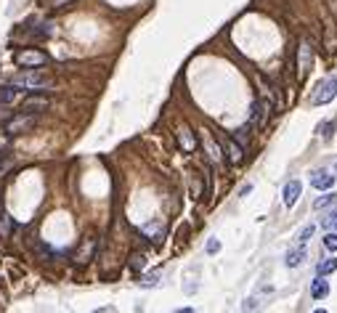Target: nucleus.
Instances as JSON below:
<instances>
[{"instance_id":"obj_29","label":"nucleus","mask_w":337,"mask_h":313,"mask_svg":"<svg viewBox=\"0 0 337 313\" xmlns=\"http://www.w3.org/2000/svg\"><path fill=\"white\" fill-rule=\"evenodd\" d=\"M173 313H194L191 308H181V310H173Z\"/></svg>"},{"instance_id":"obj_15","label":"nucleus","mask_w":337,"mask_h":313,"mask_svg":"<svg viewBox=\"0 0 337 313\" xmlns=\"http://www.w3.org/2000/svg\"><path fill=\"white\" fill-rule=\"evenodd\" d=\"M334 45H337V32H334V24L327 27V32H324V48L327 53H334Z\"/></svg>"},{"instance_id":"obj_11","label":"nucleus","mask_w":337,"mask_h":313,"mask_svg":"<svg viewBox=\"0 0 337 313\" xmlns=\"http://www.w3.org/2000/svg\"><path fill=\"white\" fill-rule=\"evenodd\" d=\"M303 260H305V244H298L295 249H289L287 252V265L289 268H298Z\"/></svg>"},{"instance_id":"obj_13","label":"nucleus","mask_w":337,"mask_h":313,"mask_svg":"<svg viewBox=\"0 0 337 313\" xmlns=\"http://www.w3.org/2000/svg\"><path fill=\"white\" fill-rule=\"evenodd\" d=\"M250 130H252V125H250V122H247V125H242L239 130H234V141H236L242 149H244V144L250 141Z\"/></svg>"},{"instance_id":"obj_17","label":"nucleus","mask_w":337,"mask_h":313,"mask_svg":"<svg viewBox=\"0 0 337 313\" xmlns=\"http://www.w3.org/2000/svg\"><path fill=\"white\" fill-rule=\"evenodd\" d=\"M11 228H13V223H11L8 212H6V210H0V233H3V237H8Z\"/></svg>"},{"instance_id":"obj_14","label":"nucleus","mask_w":337,"mask_h":313,"mask_svg":"<svg viewBox=\"0 0 337 313\" xmlns=\"http://www.w3.org/2000/svg\"><path fill=\"white\" fill-rule=\"evenodd\" d=\"M226 146H228V160H231V162H239V160H242V151H244V149H242V146L236 144L234 138H228V141H226Z\"/></svg>"},{"instance_id":"obj_2","label":"nucleus","mask_w":337,"mask_h":313,"mask_svg":"<svg viewBox=\"0 0 337 313\" xmlns=\"http://www.w3.org/2000/svg\"><path fill=\"white\" fill-rule=\"evenodd\" d=\"M337 99V74H329V77H324L319 85H316V90L311 93V104L313 106H324V104H329V101H334Z\"/></svg>"},{"instance_id":"obj_26","label":"nucleus","mask_w":337,"mask_h":313,"mask_svg":"<svg viewBox=\"0 0 337 313\" xmlns=\"http://www.w3.org/2000/svg\"><path fill=\"white\" fill-rule=\"evenodd\" d=\"M221 249V242L215 239V237H210V242H207V255H215Z\"/></svg>"},{"instance_id":"obj_1","label":"nucleus","mask_w":337,"mask_h":313,"mask_svg":"<svg viewBox=\"0 0 337 313\" xmlns=\"http://www.w3.org/2000/svg\"><path fill=\"white\" fill-rule=\"evenodd\" d=\"M11 85H16V88H29V90H43V88H51L53 80H51V77L45 74V72H40V69H27V72H22V74L13 77Z\"/></svg>"},{"instance_id":"obj_5","label":"nucleus","mask_w":337,"mask_h":313,"mask_svg":"<svg viewBox=\"0 0 337 313\" xmlns=\"http://www.w3.org/2000/svg\"><path fill=\"white\" fill-rule=\"evenodd\" d=\"M35 125V114H19V117H13V120H8L6 125H3V130L6 133H24V130H29Z\"/></svg>"},{"instance_id":"obj_22","label":"nucleus","mask_w":337,"mask_h":313,"mask_svg":"<svg viewBox=\"0 0 337 313\" xmlns=\"http://www.w3.org/2000/svg\"><path fill=\"white\" fill-rule=\"evenodd\" d=\"M260 297H250V300H244V313H257L260 310Z\"/></svg>"},{"instance_id":"obj_20","label":"nucleus","mask_w":337,"mask_h":313,"mask_svg":"<svg viewBox=\"0 0 337 313\" xmlns=\"http://www.w3.org/2000/svg\"><path fill=\"white\" fill-rule=\"evenodd\" d=\"M319 133H321V138H324V141H329V138L334 135V120L321 122V125H319Z\"/></svg>"},{"instance_id":"obj_27","label":"nucleus","mask_w":337,"mask_h":313,"mask_svg":"<svg viewBox=\"0 0 337 313\" xmlns=\"http://www.w3.org/2000/svg\"><path fill=\"white\" fill-rule=\"evenodd\" d=\"M45 6H51V8H58V6H67V3H72V0H43Z\"/></svg>"},{"instance_id":"obj_9","label":"nucleus","mask_w":337,"mask_h":313,"mask_svg":"<svg viewBox=\"0 0 337 313\" xmlns=\"http://www.w3.org/2000/svg\"><path fill=\"white\" fill-rule=\"evenodd\" d=\"M327 295H329V281L324 276L313 279V284H311V297L313 300H321V297H327Z\"/></svg>"},{"instance_id":"obj_30","label":"nucleus","mask_w":337,"mask_h":313,"mask_svg":"<svg viewBox=\"0 0 337 313\" xmlns=\"http://www.w3.org/2000/svg\"><path fill=\"white\" fill-rule=\"evenodd\" d=\"M313 313H327V310H324V308H319V310H313Z\"/></svg>"},{"instance_id":"obj_7","label":"nucleus","mask_w":337,"mask_h":313,"mask_svg":"<svg viewBox=\"0 0 337 313\" xmlns=\"http://www.w3.org/2000/svg\"><path fill=\"white\" fill-rule=\"evenodd\" d=\"M45 109H48V99L45 96H27L24 99V104H22V112L24 114H40V112H45Z\"/></svg>"},{"instance_id":"obj_16","label":"nucleus","mask_w":337,"mask_h":313,"mask_svg":"<svg viewBox=\"0 0 337 313\" xmlns=\"http://www.w3.org/2000/svg\"><path fill=\"white\" fill-rule=\"evenodd\" d=\"M337 271V260L334 258H327V260H321L319 263V276H329Z\"/></svg>"},{"instance_id":"obj_19","label":"nucleus","mask_w":337,"mask_h":313,"mask_svg":"<svg viewBox=\"0 0 337 313\" xmlns=\"http://www.w3.org/2000/svg\"><path fill=\"white\" fill-rule=\"evenodd\" d=\"M334 199H337V194H324V197H319V199L313 202V207H316V210H324V207L334 205Z\"/></svg>"},{"instance_id":"obj_32","label":"nucleus","mask_w":337,"mask_h":313,"mask_svg":"<svg viewBox=\"0 0 337 313\" xmlns=\"http://www.w3.org/2000/svg\"><path fill=\"white\" fill-rule=\"evenodd\" d=\"M334 173H337V167H334Z\"/></svg>"},{"instance_id":"obj_23","label":"nucleus","mask_w":337,"mask_h":313,"mask_svg":"<svg viewBox=\"0 0 337 313\" xmlns=\"http://www.w3.org/2000/svg\"><path fill=\"white\" fill-rule=\"evenodd\" d=\"M144 265H146V258H144V255H138V252L130 255V268H133V271H141Z\"/></svg>"},{"instance_id":"obj_10","label":"nucleus","mask_w":337,"mask_h":313,"mask_svg":"<svg viewBox=\"0 0 337 313\" xmlns=\"http://www.w3.org/2000/svg\"><path fill=\"white\" fill-rule=\"evenodd\" d=\"M178 144H181L183 151H194L196 149V138H194V133L189 128H183V130H178Z\"/></svg>"},{"instance_id":"obj_3","label":"nucleus","mask_w":337,"mask_h":313,"mask_svg":"<svg viewBox=\"0 0 337 313\" xmlns=\"http://www.w3.org/2000/svg\"><path fill=\"white\" fill-rule=\"evenodd\" d=\"M13 61L24 69H37V67L48 64V56H45L43 51H35V48H24V51H19L16 56H13Z\"/></svg>"},{"instance_id":"obj_4","label":"nucleus","mask_w":337,"mask_h":313,"mask_svg":"<svg viewBox=\"0 0 337 313\" xmlns=\"http://www.w3.org/2000/svg\"><path fill=\"white\" fill-rule=\"evenodd\" d=\"M311 64H313V45H311L308 37H303L300 45H298V74L305 77L308 69H311Z\"/></svg>"},{"instance_id":"obj_25","label":"nucleus","mask_w":337,"mask_h":313,"mask_svg":"<svg viewBox=\"0 0 337 313\" xmlns=\"http://www.w3.org/2000/svg\"><path fill=\"white\" fill-rule=\"evenodd\" d=\"M157 281H160V273H149V276H141L138 284H141V287H154Z\"/></svg>"},{"instance_id":"obj_8","label":"nucleus","mask_w":337,"mask_h":313,"mask_svg":"<svg viewBox=\"0 0 337 313\" xmlns=\"http://www.w3.org/2000/svg\"><path fill=\"white\" fill-rule=\"evenodd\" d=\"M300 191H303V186H300V181H289L287 186H284V205L287 207H295L298 205V199H300Z\"/></svg>"},{"instance_id":"obj_24","label":"nucleus","mask_w":337,"mask_h":313,"mask_svg":"<svg viewBox=\"0 0 337 313\" xmlns=\"http://www.w3.org/2000/svg\"><path fill=\"white\" fill-rule=\"evenodd\" d=\"M324 247L332 249V252H337V233H334V231H329L327 237H324Z\"/></svg>"},{"instance_id":"obj_21","label":"nucleus","mask_w":337,"mask_h":313,"mask_svg":"<svg viewBox=\"0 0 337 313\" xmlns=\"http://www.w3.org/2000/svg\"><path fill=\"white\" fill-rule=\"evenodd\" d=\"M313 231H316V226H313V223L303 226V228H300V233H298V244H305V242H308V239L313 237Z\"/></svg>"},{"instance_id":"obj_6","label":"nucleus","mask_w":337,"mask_h":313,"mask_svg":"<svg viewBox=\"0 0 337 313\" xmlns=\"http://www.w3.org/2000/svg\"><path fill=\"white\" fill-rule=\"evenodd\" d=\"M334 173L332 170H316V173H311V186L319 191H329L332 186H334Z\"/></svg>"},{"instance_id":"obj_12","label":"nucleus","mask_w":337,"mask_h":313,"mask_svg":"<svg viewBox=\"0 0 337 313\" xmlns=\"http://www.w3.org/2000/svg\"><path fill=\"white\" fill-rule=\"evenodd\" d=\"M16 85H3L0 88V104H13L16 101Z\"/></svg>"},{"instance_id":"obj_28","label":"nucleus","mask_w":337,"mask_h":313,"mask_svg":"<svg viewBox=\"0 0 337 313\" xmlns=\"http://www.w3.org/2000/svg\"><path fill=\"white\" fill-rule=\"evenodd\" d=\"M144 231H146V233H151V237H160V231H162V226H157V223H154V226H146Z\"/></svg>"},{"instance_id":"obj_18","label":"nucleus","mask_w":337,"mask_h":313,"mask_svg":"<svg viewBox=\"0 0 337 313\" xmlns=\"http://www.w3.org/2000/svg\"><path fill=\"white\" fill-rule=\"evenodd\" d=\"M321 226H324L327 231H334L337 228V210H332V212H327L324 218H321Z\"/></svg>"},{"instance_id":"obj_31","label":"nucleus","mask_w":337,"mask_h":313,"mask_svg":"<svg viewBox=\"0 0 337 313\" xmlns=\"http://www.w3.org/2000/svg\"><path fill=\"white\" fill-rule=\"evenodd\" d=\"M0 167H3V156H0Z\"/></svg>"}]
</instances>
